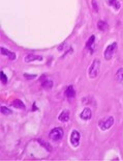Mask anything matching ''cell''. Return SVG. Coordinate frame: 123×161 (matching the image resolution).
<instances>
[{
  "instance_id": "6da1fadb",
  "label": "cell",
  "mask_w": 123,
  "mask_h": 161,
  "mask_svg": "<svg viewBox=\"0 0 123 161\" xmlns=\"http://www.w3.org/2000/svg\"><path fill=\"white\" fill-rule=\"evenodd\" d=\"M100 72V60L98 58H95L90 64L89 69H88V76L91 79H94V78H96L98 76Z\"/></svg>"
},
{
  "instance_id": "7a4b0ae2",
  "label": "cell",
  "mask_w": 123,
  "mask_h": 161,
  "mask_svg": "<svg viewBox=\"0 0 123 161\" xmlns=\"http://www.w3.org/2000/svg\"><path fill=\"white\" fill-rule=\"evenodd\" d=\"M117 48H118V45L117 43L114 42L110 44L107 48H105V52H104V57L105 60H111L112 57L114 56V54L116 53V51H117Z\"/></svg>"
},
{
  "instance_id": "3957f363",
  "label": "cell",
  "mask_w": 123,
  "mask_h": 161,
  "mask_svg": "<svg viewBox=\"0 0 123 161\" xmlns=\"http://www.w3.org/2000/svg\"><path fill=\"white\" fill-rule=\"evenodd\" d=\"M115 119L113 116H108V118L101 119L100 122H98V127L102 130V131H105V130H109L111 127L114 125Z\"/></svg>"
},
{
  "instance_id": "277c9868",
  "label": "cell",
  "mask_w": 123,
  "mask_h": 161,
  "mask_svg": "<svg viewBox=\"0 0 123 161\" xmlns=\"http://www.w3.org/2000/svg\"><path fill=\"white\" fill-rule=\"evenodd\" d=\"M63 129L61 127H56V128L51 130V132L49 133V138L54 140V142H59L63 137Z\"/></svg>"
},
{
  "instance_id": "5b68a950",
  "label": "cell",
  "mask_w": 123,
  "mask_h": 161,
  "mask_svg": "<svg viewBox=\"0 0 123 161\" xmlns=\"http://www.w3.org/2000/svg\"><path fill=\"white\" fill-rule=\"evenodd\" d=\"M80 140H81V135L77 130H74L73 132L70 133V143L74 148H78L79 145H80Z\"/></svg>"
},
{
  "instance_id": "8992f818",
  "label": "cell",
  "mask_w": 123,
  "mask_h": 161,
  "mask_svg": "<svg viewBox=\"0 0 123 161\" xmlns=\"http://www.w3.org/2000/svg\"><path fill=\"white\" fill-rule=\"evenodd\" d=\"M80 118L82 119H84V121H89V119L92 118V111H91V109L88 108V107L84 108L83 111L81 112Z\"/></svg>"
},
{
  "instance_id": "52a82bcc",
  "label": "cell",
  "mask_w": 123,
  "mask_h": 161,
  "mask_svg": "<svg viewBox=\"0 0 123 161\" xmlns=\"http://www.w3.org/2000/svg\"><path fill=\"white\" fill-rule=\"evenodd\" d=\"M94 44H95V36L92 35L89 37V40L87 41V43H86V48H87L88 50H89L90 53H93L94 52V49H95Z\"/></svg>"
},
{
  "instance_id": "ba28073f",
  "label": "cell",
  "mask_w": 123,
  "mask_h": 161,
  "mask_svg": "<svg viewBox=\"0 0 123 161\" xmlns=\"http://www.w3.org/2000/svg\"><path fill=\"white\" fill-rule=\"evenodd\" d=\"M64 95H65V97L67 99H74L76 97V91H74L73 85H68L65 92H64Z\"/></svg>"
},
{
  "instance_id": "9c48e42d",
  "label": "cell",
  "mask_w": 123,
  "mask_h": 161,
  "mask_svg": "<svg viewBox=\"0 0 123 161\" xmlns=\"http://www.w3.org/2000/svg\"><path fill=\"white\" fill-rule=\"evenodd\" d=\"M1 54H2V55L6 56V57H8L11 60H15L17 58V55H16L15 52H12V51L5 49L4 47H1Z\"/></svg>"
},
{
  "instance_id": "30bf717a",
  "label": "cell",
  "mask_w": 123,
  "mask_h": 161,
  "mask_svg": "<svg viewBox=\"0 0 123 161\" xmlns=\"http://www.w3.org/2000/svg\"><path fill=\"white\" fill-rule=\"evenodd\" d=\"M25 63H32V61H36V60H43V56L39 55H35V54H27L24 58Z\"/></svg>"
},
{
  "instance_id": "8fae6325",
  "label": "cell",
  "mask_w": 123,
  "mask_h": 161,
  "mask_svg": "<svg viewBox=\"0 0 123 161\" xmlns=\"http://www.w3.org/2000/svg\"><path fill=\"white\" fill-rule=\"evenodd\" d=\"M58 119L63 123L68 122V119H69V110L68 109H64V110L61 111V114L58 116Z\"/></svg>"
},
{
  "instance_id": "7c38bea8",
  "label": "cell",
  "mask_w": 123,
  "mask_h": 161,
  "mask_svg": "<svg viewBox=\"0 0 123 161\" xmlns=\"http://www.w3.org/2000/svg\"><path fill=\"white\" fill-rule=\"evenodd\" d=\"M97 28L100 30V31H108L109 30V25L107 22L102 21V20H100V21L97 22Z\"/></svg>"
},
{
  "instance_id": "4fadbf2b",
  "label": "cell",
  "mask_w": 123,
  "mask_h": 161,
  "mask_svg": "<svg viewBox=\"0 0 123 161\" xmlns=\"http://www.w3.org/2000/svg\"><path fill=\"white\" fill-rule=\"evenodd\" d=\"M42 87L45 88V90H51L53 87V81L50 79H46L43 80L42 82Z\"/></svg>"
},
{
  "instance_id": "5bb4252c",
  "label": "cell",
  "mask_w": 123,
  "mask_h": 161,
  "mask_svg": "<svg viewBox=\"0 0 123 161\" xmlns=\"http://www.w3.org/2000/svg\"><path fill=\"white\" fill-rule=\"evenodd\" d=\"M12 105L15 108H18V109H25V105H24V103L21 101V100H19V99H16V100H13V103Z\"/></svg>"
},
{
  "instance_id": "9a60e30c",
  "label": "cell",
  "mask_w": 123,
  "mask_h": 161,
  "mask_svg": "<svg viewBox=\"0 0 123 161\" xmlns=\"http://www.w3.org/2000/svg\"><path fill=\"white\" fill-rule=\"evenodd\" d=\"M109 5H111L113 8L118 11L121 8V3L119 2V0H109Z\"/></svg>"
},
{
  "instance_id": "2e32d148",
  "label": "cell",
  "mask_w": 123,
  "mask_h": 161,
  "mask_svg": "<svg viewBox=\"0 0 123 161\" xmlns=\"http://www.w3.org/2000/svg\"><path fill=\"white\" fill-rule=\"evenodd\" d=\"M116 80L119 83L123 84V68H120V69H118V71L116 72Z\"/></svg>"
},
{
  "instance_id": "e0dca14e",
  "label": "cell",
  "mask_w": 123,
  "mask_h": 161,
  "mask_svg": "<svg viewBox=\"0 0 123 161\" xmlns=\"http://www.w3.org/2000/svg\"><path fill=\"white\" fill-rule=\"evenodd\" d=\"M37 142L40 143V145H42L46 150L49 151V152H51V151H52V148H51V146L49 145V143H47V142H45V140H43V139H37Z\"/></svg>"
},
{
  "instance_id": "ac0fdd59",
  "label": "cell",
  "mask_w": 123,
  "mask_h": 161,
  "mask_svg": "<svg viewBox=\"0 0 123 161\" xmlns=\"http://www.w3.org/2000/svg\"><path fill=\"white\" fill-rule=\"evenodd\" d=\"M1 114H3L4 115H9L13 114V111L9 108L5 107V106H1Z\"/></svg>"
},
{
  "instance_id": "d6986e66",
  "label": "cell",
  "mask_w": 123,
  "mask_h": 161,
  "mask_svg": "<svg viewBox=\"0 0 123 161\" xmlns=\"http://www.w3.org/2000/svg\"><path fill=\"white\" fill-rule=\"evenodd\" d=\"M0 76H1V81H2V83H3V84H6V83H8V77L5 76L4 72H1V73H0Z\"/></svg>"
},
{
  "instance_id": "ffe728a7",
  "label": "cell",
  "mask_w": 123,
  "mask_h": 161,
  "mask_svg": "<svg viewBox=\"0 0 123 161\" xmlns=\"http://www.w3.org/2000/svg\"><path fill=\"white\" fill-rule=\"evenodd\" d=\"M92 5H93L94 12H98V6L96 4V0H92Z\"/></svg>"
},
{
  "instance_id": "44dd1931",
  "label": "cell",
  "mask_w": 123,
  "mask_h": 161,
  "mask_svg": "<svg viewBox=\"0 0 123 161\" xmlns=\"http://www.w3.org/2000/svg\"><path fill=\"white\" fill-rule=\"evenodd\" d=\"M24 77L28 78V79H34V78L36 77V75H28V74H25V75H24Z\"/></svg>"
}]
</instances>
